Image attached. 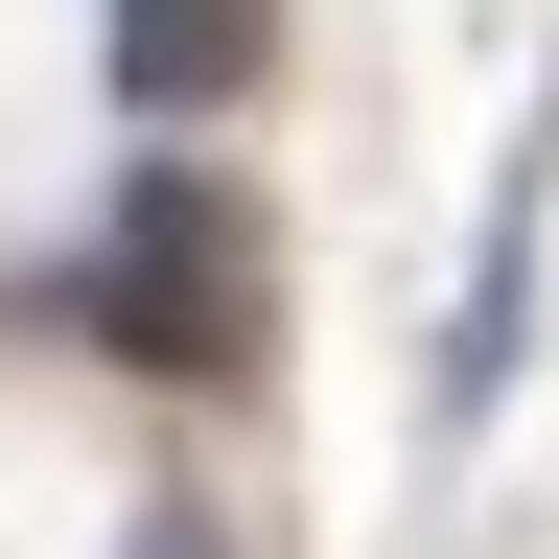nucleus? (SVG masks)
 I'll use <instances>...</instances> for the list:
<instances>
[{"mask_svg": "<svg viewBox=\"0 0 559 559\" xmlns=\"http://www.w3.org/2000/svg\"><path fill=\"white\" fill-rule=\"evenodd\" d=\"M94 349L117 373H257V187L234 164H117L94 210Z\"/></svg>", "mask_w": 559, "mask_h": 559, "instance_id": "f257e3e1", "label": "nucleus"}, {"mask_svg": "<svg viewBox=\"0 0 559 559\" xmlns=\"http://www.w3.org/2000/svg\"><path fill=\"white\" fill-rule=\"evenodd\" d=\"M94 24H117V94L140 117H210V94H257L280 0H94Z\"/></svg>", "mask_w": 559, "mask_h": 559, "instance_id": "f03ea898", "label": "nucleus"}, {"mask_svg": "<svg viewBox=\"0 0 559 559\" xmlns=\"http://www.w3.org/2000/svg\"><path fill=\"white\" fill-rule=\"evenodd\" d=\"M117 559H234V536H210V513H140V536H117Z\"/></svg>", "mask_w": 559, "mask_h": 559, "instance_id": "7ed1b4c3", "label": "nucleus"}]
</instances>
